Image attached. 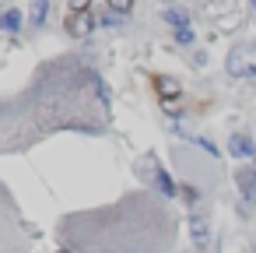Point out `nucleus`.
I'll return each mask as SVG.
<instances>
[{"label":"nucleus","instance_id":"9","mask_svg":"<svg viewBox=\"0 0 256 253\" xmlns=\"http://www.w3.org/2000/svg\"><path fill=\"white\" fill-rule=\"evenodd\" d=\"M106 8H109V15H130L134 11V0H106Z\"/></svg>","mask_w":256,"mask_h":253},{"label":"nucleus","instance_id":"4","mask_svg":"<svg viewBox=\"0 0 256 253\" xmlns=\"http://www.w3.org/2000/svg\"><path fill=\"white\" fill-rule=\"evenodd\" d=\"M22 25H25L22 8H4V11H0V32L14 36V32H22Z\"/></svg>","mask_w":256,"mask_h":253},{"label":"nucleus","instance_id":"7","mask_svg":"<svg viewBox=\"0 0 256 253\" xmlns=\"http://www.w3.org/2000/svg\"><path fill=\"white\" fill-rule=\"evenodd\" d=\"M46 18H50V0H32V11H28V22H32L36 29H42V25H46Z\"/></svg>","mask_w":256,"mask_h":253},{"label":"nucleus","instance_id":"11","mask_svg":"<svg viewBox=\"0 0 256 253\" xmlns=\"http://www.w3.org/2000/svg\"><path fill=\"white\" fill-rule=\"evenodd\" d=\"M182 193H186V197H182L186 204H196V200H200V190H196V186H182Z\"/></svg>","mask_w":256,"mask_h":253},{"label":"nucleus","instance_id":"3","mask_svg":"<svg viewBox=\"0 0 256 253\" xmlns=\"http://www.w3.org/2000/svg\"><path fill=\"white\" fill-rule=\"evenodd\" d=\"M235 183H238L246 204H252V200H256V162H249L246 169H238V172H235Z\"/></svg>","mask_w":256,"mask_h":253},{"label":"nucleus","instance_id":"2","mask_svg":"<svg viewBox=\"0 0 256 253\" xmlns=\"http://www.w3.org/2000/svg\"><path fill=\"white\" fill-rule=\"evenodd\" d=\"M228 155L232 158H256V141L249 137V134H232V141H228Z\"/></svg>","mask_w":256,"mask_h":253},{"label":"nucleus","instance_id":"1","mask_svg":"<svg viewBox=\"0 0 256 253\" xmlns=\"http://www.w3.org/2000/svg\"><path fill=\"white\" fill-rule=\"evenodd\" d=\"M228 74L232 78H252L256 74V46H235L228 53Z\"/></svg>","mask_w":256,"mask_h":253},{"label":"nucleus","instance_id":"10","mask_svg":"<svg viewBox=\"0 0 256 253\" xmlns=\"http://www.w3.org/2000/svg\"><path fill=\"white\" fill-rule=\"evenodd\" d=\"M172 39H176L179 46H193L196 32H193V25H190V29H176V32H172Z\"/></svg>","mask_w":256,"mask_h":253},{"label":"nucleus","instance_id":"8","mask_svg":"<svg viewBox=\"0 0 256 253\" xmlns=\"http://www.w3.org/2000/svg\"><path fill=\"white\" fill-rule=\"evenodd\" d=\"M190 235H193L196 246H207V221L200 214H190Z\"/></svg>","mask_w":256,"mask_h":253},{"label":"nucleus","instance_id":"6","mask_svg":"<svg viewBox=\"0 0 256 253\" xmlns=\"http://www.w3.org/2000/svg\"><path fill=\"white\" fill-rule=\"evenodd\" d=\"M154 186L162 190V197H165V200H172V197H176V190H179V186L172 183V176H168V172H165L162 165L154 169Z\"/></svg>","mask_w":256,"mask_h":253},{"label":"nucleus","instance_id":"12","mask_svg":"<svg viewBox=\"0 0 256 253\" xmlns=\"http://www.w3.org/2000/svg\"><path fill=\"white\" fill-rule=\"evenodd\" d=\"M249 8H252V11H256V0H249Z\"/></svg>","mask_w":256,"mask_h":253},{"label":"nucleus","instance_id":"5","mask_svg":"<svg viewBox=\"0 0 256 253\" xmlns=\"http://www.w3.org/2000/svg\"><path fill=\"white\" fill-rule=\"evenodd\" d=\"M162 22L172 25V32H176V29H190V11H182V8H165V11H162Z\"/></svg>","mask_w":256,"mask_h":253}]
</instances>
